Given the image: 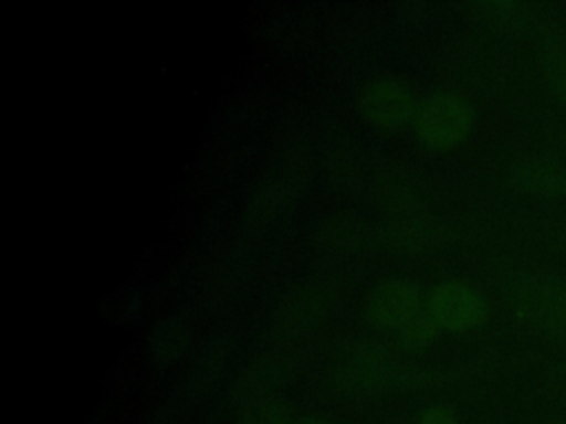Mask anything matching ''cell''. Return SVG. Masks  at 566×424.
I'll return each instance as SVG.
<instances>
[{"label": "cell", "instance_id": "9c48e42d", "mask_svg": "<svg viewBox=\"0 0 566 424\" xmlns=\"http://www.w3.org/2000/svg\"><path fill=\"white\" fill-rule=\"evenodd\" d=\"M539 60L551 93L566 106V35L557 26H546L542 31Z\"/></svg>", "mask_w": 566, "mask_h": 424}, {"label": "cell", "instance_id": "277c9868", "mask_svg": "<svg viewBox=\"0 0 566 424\" xmlns=\"http://www.w3.org/2000/svg\"><path fill=\"white\" fill-rule=\"evenodd\" d=\"M307 181V159L301 155L285 161V166L274 174L272 179L263 181V186L256 190L248 216L252 225H263L272 216H276L292 199L298 197Z\"/></svg>", "mask_w": 566, "mask_h": 424}, {"label": "cell", "instance_id": "4fadbf2b", "mask_svg": "<svg viewBox=\"0 0 566 424\" xmlns=\"http://www.w3.org/2000/svg\"><path fill=\"white\" fill-rule=\"evenodd\" d=\"M436 322H433V318L427 314V316H416V318H411L405 327H402V331H405V338L409 340V342H413V344H427V342H431L433 340V336H436Z\"/></svg>", "mask_w": 566, "mask_h": 424}, {"label": "cell", "instance_id": "30bf717a", "mask_svg": "<svg viewBox=\"0 0 566 424\" xmlns=\"http://www.w3.org/2000/svg\"><path fill=\"white\" fill-rule=\"evenodd\" d=\"M325 298L321 292L314 289H298L296 294H292L279 309V314L274 316V325L281 331H296L307 327L310 322H314L323 309H325Z\"/></svg>", "mask_w": 566, "mask_h": 424}, {"label": "cell", "instance_id": "5bb4252c", "mask_svg": "<svg viewBox=\"0 0 566 424\" xmlns=\"http://www.w3.org/2000/svg\"><path fill=\"white\" fill-rule=\"evenodd\" d=\"M294 424H327V422L321 417H301V420H294Z\"/></svg>", "mask_w": 566, "mask_h": 424}, {"label": "cell", "instance_id": "3957f363", "mask_svg": "<svg viewBox=\"0 0 566 424\" xmlns=\"http://www.w3.org/2000/svg\"><path fill=\"white\" fill-rule=\"evenodd\" d=\"M486 314L482 296L460 280L442 283L429 300V316L433 322L449 331H464L482 322Z\"/></svg>", "mask_w": 566, "mask_h": 424}, {"label": "cell", "instance_id": "7c38bea8", "mask_svg": "<svg viewBox=\"0 0 566 424\" xmlns=\"http://www.w3.org/2000/svg\"><path fill=\"white\" fill-rule=\"evenodd\" d=\"M239 424H294L287 402L276 398H259L243 406Z\"/></svg>", "mask_w": 566, "mask_h": 424}, {"label": "cell", "instance_id": "6da1fadb", "mask_svg": "<svg viewBox=\"0 0 566 424\" xmlns=\"http://www.w3.org/2000/svg\"><path fill=\"white\" fill-rule=\"evenodd\" d=\"M515 305L520 316L548 336L566 338V280L531 274L517 283Z\"/></svg>", "mask_w": 566, "mask_h": 424}, {"label": "cell", "instance_id": "52a82bcc", "mask_svg": "<svg viewBox=\"0 0 566 424\" xmlns=\"http://www.w3.org/2000/svg\"><path fill=\"white\" fill-rule=\"evenodd\" d=\"M418 309L420 292L407 280H387L369 296V314L382 327H405Z\"/></svg>", "mask_w": 566, "mask_h": 424}, {"label": "cell", "instance_id": "8992f818", "mask_svg": "<svg viewBox=\"0 0 566 424\" xmlns=\"http://www.w3.org/2000/svg\"><path fill=\"white\" fill-rule=\"evenodd\" d=\"M509 179L526 194L566 199V163L555 157L539 155L520 159L511 168Z\"/></svg>", "mask_w": 566, "mask_h": 424}, {"label": "cell", "instance_id": "5b68a950", "mask_svg": "<svg viewBox=\"0 0 566 424\" xmlns=\"http://www.w3.org/2000/svg\"><path fill=\"white\" fill-rule=\"evenodd\" d=\"M360 108L367 121H371L374 126L396 128L413 115L416 104L411 91L402 82L382 77L365 86Z\"/></svg>", "mask_w": 566, "mask_h": 424}, {"label": "cell", "instance_id": "ba28073f", "mask_svg": "<svg viewBox=\"0 0 566 424\" xmlns=\"http://www.w3.org/2000/svg\"><path fill=\"white\" fill-rule=\"evenodd\" d=\"M314 243L329 252H352L367 243V230L360 221L347 216H329L314 225Z\"/></svg>", "mask_w": 566, "mask_h": 424}, {"label": "cell", "instance_id": "8fae6325", "mask_svg": "<svg viewBox=\"0 0 566 424\" xmlns=\"http://www.w3.org/2000/svg\"><path fill=\"white\" fill-rule=\"evenodd\" d=\"M475 11L482 20L504 31H526L535 22L533 11L520 2H480Z\"/></svg>", "mask_w": 566, "mask_h": 424}, {"label": "cell", "instance_id": "7a4b0ae2", "mask_svg": "<svg viewBox=\"0 0 566 424\" xmlns=\"http://www.w3.org/2000/svg\"><path fill=\"white\" fill-rule=\"evenodd\" d=\"M471 124H473V115L469 104L449 93L431 95L416 110L418 132L431 146L460 144L469 135Z\"/></svg>", "mask_w": 566, "mask_h": 424}]
</instances>
